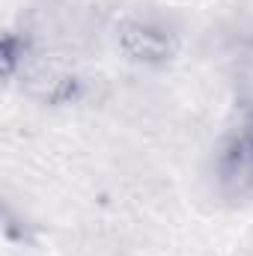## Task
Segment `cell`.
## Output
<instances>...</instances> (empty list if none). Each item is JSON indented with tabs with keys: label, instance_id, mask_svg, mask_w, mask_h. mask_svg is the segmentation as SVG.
Segmentation results:
<instances>
[{
	"label": "cell",
	"instance_id": "cell-4",
	"mask_svg": "<svg viewBox=\"0 0 253 256\" xmlns=\"http://www.w3.org/2000/svg\"><path fill=\"white\" fill-rule=\"evenodd\" d=\"M33 60V45L24 33L6 30L3 33V45H0V66H3V78L12 84L21 78V72Z\"/></svg>",
	"mask_w": 253,
	"mask_h": 256
},
{
	"label": "cell",
	"instance_id": "cell-3",
	"mask_svg": "<svg viewBox=\"0 0 253 256\" xmlns=\"http://www.w3.org/2000/svg\"><path fill=\"white\" fill-rule=\"evenodd\" d=\"M27 84V92L42 102V104H72L80 98V80L78 74H68L60 68H36V72H24L21 74Z\"/></svg>",
	"mask_w": 253,
	"mask_h": 256
},
{
	"label": "cell",
	"instance_id": "cell-2",
	"mask_svg": "<svg viewBox=\"0 0 253 256\" xmlns=\"http://www.w3.org/2000/svg\"><path fill=\"white\" fill-rule=\"evenodd\" d=\"M218 179L230 194L253 191V114L224 140L218 152Z\"/></svg>",
	"mask_w": 253,
	"mask_h": 256
},
{
	"label": "cell",
	"instance_id": "cell-1",
	"mask_svg": "<svg viewBox=\"0 0 253 256\" xmlns=\"http://www.w3.org/2000/svg\"><path fill=\"white\" fill-rule=\"evenodd\" d=\"M116 45L126 60L146 66V68H161V66L173 63L182 48L179 33L170 24L158 18H146V15H131L120 24Z\"/></svg>",
	"mask_w": 253,
	"mask_h": 256
}]
</instances>
